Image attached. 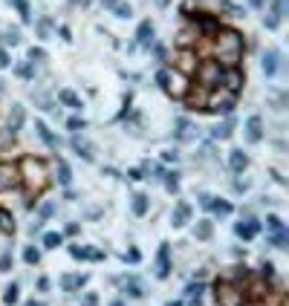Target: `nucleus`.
<instances>
[{"mask_svg":"<svg viewBox=\"0 0 289 306\" xmlns=\"http://www.w3.org/2000/svg\"><path fill=\"white\" fill-rule=\"evenodd\" d=\"M214 52H217V64L220 66H237L240 55H243V38L240 32L234 29H223L217 35V44H214Z\"/></svg>","mask_w":289,"mask_h":306,"instance_id":"f257e3e1","label":"nucleus"},{"mask_svg":"<svg viewBox=\"0 0 289 306\" xmlns=\"http://www.w3.org/2000/svg\"><path fill=\"white\" fill-rule=\"evenodd\" d=\"M214 298H217V306H243L246 304L243 289H240L237 283H228V280H217Z\"/></svg>","mask_w":289,"mask_h":306,"instance_id":"f03ea898","label":"nucleus"},{"mask_svg":"<svg viewBox=\"0 0 289 306\" xmlns=\"http://www.w3.org/2000/svg\"><path fill=\"white\" fill-rule=\"evenodd\" d=\"M220 78H223V66L217 61H202L197 66V84L202 90H214L220 87Z\"/></svg>","mask_w":289,"mask_h":306,"instance_id":"7ed1b4c3","label":"nucleus"},{"mask_svg":"<svg viewBox=\"0 0 289 306\" xmlns=\"http://www.w3.org/2000/svg\"><path fill=\"white\" fill-rule=\"evenodd\" d=\"M21 168L26 171V182L32 185V188H44V185H46V165H44L41 159L26 156V159L21 162Z\"/></svg>","mask_w":289,"mask_h":306,"instance_id":"20e7f679","label":"nucleus"},{"mask_svg":"<svg viewBox=\"0 0 289 306\" xmlns=\"http://www.w3.org/2000/svg\"><path fill=\"white\" fill-rule=\"evenodd\" d=\"M266 228H269V243L275 248H287L289 234L284 228V222H281V217H266Z\"/></svg>","mask_w":289,"mask_h":306,"instance_id":"39448f33","label":"nucleus"},{"mask_svg":"<svg viewBox=\"0 0 289 306\" xmlns=\"http://www.w3.org/2000/svg\"><path fill=\"white\" fill-rule=\"evenodd\" d=\"M21 185V168L12 162H0V191H12Z\"/></svg>","mask_w":289,"mask_h":306,"instance_id":"423d86ee","label":"nucleus"},{"mask_svg":"<svg viewBox=\"0 0 289 306\" xmlns=\"http://www.w3.org/2000/svg\"><path fill=\"white\" fill-rule=\"evenodd\" d=\"M200 205H202V208H208V211H214L217 217H228V214H231V205H228L225 199L211 197V194H200Z\"/></svg>","mask_w":289,"mask_h":306,"instance_id":"0eeeda50","label":"nucleus"},{"mask_svg":"<svg viewBox=\"0 0 289 306\" xmlns=\"http://www.w3.org/2000/svg\"><path fill=\"white\" fill-rule=\"evenodd\" d=\"M234 98H237V95H231L228 90H225V95H211L208 104H205V110H220V113L228 116V113L234 110Z\"/></svg>","mask_w":289,"mask_h":306,"instance_id":"6e6552de","label":"nucleus"},{"mask_svg":"<svg viewBox=\"0 0 289 306\" xmlns=\"http://www.w3.org/2000/svg\"><path fill=\"white\" fill-rule=\"evenodd\" d=\"M220 84H223L225 90L231 92V95H237V92H240V87H243V75H240V69H234V66L223 69V78H220Z\"/></svg>","mask_w":289,"mask_h":306,"instance_id":"1a4fd4ad","label":"nucleus"},{"mask_svg":"<svg viewBox=\"0 0 289 306\" xmlns=\"http://www.w3.org/2000/svg\"><path fill=\"white\" fill-rule=\"evenodd\" d=\"M171 275V245L162 243L159 245V254H156V277H165Z\"/></svg>","mask_w":289,"mask_h":306,"instance_id":"9d476101","label":"nucleus"},{"mask_svg":"<svg viewBox=\"0 0 289 306\" xmlns=\"http://www.w3.org/2000/svg\"><path fill=\"white\" fill-rule=\"evenodd\" d=\"M188 219H191V205H188L185 199H179L177 208H174V214H171V225H174V228H182Z\"/></svg>","mask_w":289,"mask_h":306,"instance_id":"9b49d317","label":"nucleus"},{"mask_svg":"<svg viewBox=\"0 0 289 306\" xmlns=\"http://www.w3.org/2000/svg\"><path fill=\"white\" fill-rule=\"evenodd\" d=\"M69 254L75 260H104V251L90 248V245H69Z\"/></svg>","mask_w":289,"mask_h":306,"instance_id":"f8f14e48","label":"nucleus"},{"mask_svg":"<svg viewBox=\"0 0 289 306\" xmlns=\"http://www.w3.org/2000/svg\"><path fill=\"white\" fill-rule=\"evenodd\" d=\"M234 231H237V237L252 240V237H257V231H260V222H257V219H240V222L234 225Z\"/></svg>","mask_w":289,"mask_h":306,"instance_id":"ddd939ff","label":"nucleus"},{"mask_svg":"<svg viewBox=\"0 0 289 306\" xmlns=\"http://www.w3.org/2000/svg\"><path fill=\"white\" fill-rule=\"evenodd\" d=\"M246 139H249L252 145L263 139V119H260V116H252V119L246 122Z\"/></svg>","mask_w":289,"mask_h":306,"instance_id":"4468645a","label":"nucleus"},{"mask_svg":"<svg viewBox=\"0 0 289 306\" xmlns=\"http://www.w3.org/2000/svg\"><path fill=\"white\" fill-rule=\"evenodd\" d=\"M23 119H26L23 107H21V104H12V113H9V127H6V130H9V133L15 136V133H18V130L23 127Z\"/></svg>","mask_w":289,"mask_h":306,"instance_id":"2eb2a0df","label":"nucleus"},{"mask_svg":"<svg viewBox=\"0 0 289 306\" xmlns=\"http://www.w3.org/2000/svg\"><path fill=\"white\" fill-rule=\"evenodd\" d=\"M228 165H231L234 174H243V171L249 168V156H246L243 151H231L228 153Z\"/></svg>","mask_w":289,"mask_h":306,"instance_id":"dca6fc26","label":"nucleus"},{"mask_svg":"<svg viewBox=\"0 0 289 306\" xmlns=\"http://www.w3.org/2000/svg\"><path fill=\"white\" fill-rule=\"evenodd\" d=\"M84 283H87V275H64V277H61L64 292H78Z\"/></svg>","mask_w":289,"mask_h":306,"instance_id":"f3484780","label":"nucleus"},{"mask_svg":"<svg viewBox=\"0 0 289 306\" xmlns=\"http://www.w3.org/2000/svg\"><path fill=\"white\" fill-rule=\"evenodd\" d=\"M35 130H38V136H41V139H44L49 148H55V151H58V145H61V142H58V136H52V130H49L46 124L38 122V124H35Z\"/></svg>","mask_w":289,"mask_h":306,"instance_id":"a211bd4d","label":"nucleus"},{"mask_svg":"<svg viewBox=\"0 0 289 306\" xmlns=\"http://www.w3.org/2000/svg\"><path fill=\"white\" fill-rule=\"evenodd\" d=\"M151 38H154V23L151 21H142L139 23V32H136V44H151Z\"/></svg>","mask_w":289,"mask_h":306,"instance_id":"6ab92c4d","label":"nucleus"},{"mask_svg":"<svg viewBox=\"0 0 289 306\" xmlns=\"http://www.w3.org/2000/svg\"><path fill=\"white\" fill-rule=\"evenodd\" d=\"M278 61H281V55H278L275 49H269V52L263 55V72H266V75H275V72H278Z\"/></svg>","mask_w":289,"mask_h":306,"instance_id":"aec40b11","label":"nucleus"},{"mask_svg":"<svg viewBox=\"0 0 289 306\" xmlns=\"http://www.w3.org/2000/svg\"><path fill=\"white\" fill-rule=\"evenodd\" d=\"M58 101L67 104V107H72V110H81V98H78L72 90H58Z\"/></svg>","mask_w":289,"mask_h":306,"instance_id":"412c9836","label":"nucleus"},{"mask_svg":"<svg viewBox=\"0 0 289 306\" xmlns=\"http://www.w3.org/2000/svg\"><path fill=\"white\" fill-rule=\"evenodd\" d=\"M72 151L78 153V156H84L87 162H93V145H90V142H84V139H72Z\"/></svg>","mask_w":289,"mask_h":306,"instance_id":"4be33fe9","label":"nucleus"},{"mask_svg":"<svg viewBox=\"0 0 289 306\" xmlns=\"http://www.w3.org/2000/svg\"><path fill=\"white\" fill-rule=\"evenodd\" d=\"M122 286H125V292H128L130 298H142V295H145V289H142V283H139L136 277H125Z\"/></svg>","mask_w":289,"mask_h":306,"instance_id":"5701e85b","label":"nucleus"},{"mask_svg":"<svg viewBox=\"0 0 289 306\" xmlns=\"http://www.w3.org/2000/svg\"><path fill=\"white\" fill-rule=\"evenodd\" d=\"M148 205H151V202H148V197H145V194H136L130 208H133V214H136V217H145V214H148Z\"/></svg>","mask_w":289,"mask_h":306,"instance_id":"b1692460","label":"nucleus"},{"mask_svg":"<svg viewBox=\"0 0 289 306\" xmlns=\"http://www.w3.org/2000/svg\"><path fill=\"white\" fill-rule=\"evenodd\" d=\"M211 231H214V225H211V219H200V222H197V228H194V234H197V240H208V237H211Z\"/></svg>","mask_w":289,"mask_h":306,"instance_id":"393cba45","label":"nucleus"},{"mask_svg":"<svg viewBox=\"0 0 289 306\" xmlns=\"http://www.w3.org/2000/svg\"><path fill=\"white\" fill-rule=\"evenodd\" d=\"M191 136H194V124L185 122V119H179V122H177V139L185 142V139H191Z\"/></svg>","mask_w":289,"mask_h":306,"instance_id":"a878e982","label":"nucleus"},{"mask_svg":"<svg viewBox=\"0 0 289 306\" xmlns=\"http://www.w3.org/2000/svg\"><path fill=\"white\" fill-rule=\"evenodd\" d=\"M231 130H234V122L228 119V122L217 124V127L211 130V136H214V139H228V136H231Z\"/></svg>","mask_w":289,"mask_h":306,"instance_id":"bb28decb","label":"nucleus"},{"mask_svg":"<svg viewBox=\"0 0 289 306\" xmlns=\"http://www.w3.org/2000/svg\"><path fill=\"white\" fill-rule=\"evenodd\" d=\"M12 231H15V219H12L9 211L0 208V234H12Z\"/></svg>","mask_w":289,"mask_h":306,"instance_id":"cd10ccee","label":"nucleus"},{"mask_svg":"<svg viewBox=\"0 0 289 306\" xmlns=\"http://www.w3.org/2000/svg\"><path fill=\"white\" fill-rule=\"evenodd\" d=\"M0 41H3L6 46H9V44L18 46V44H21V29H3L0 32Z\"/></svg>","mask_w":289,"mask_h":306,"instance_id":"c85d7f7f","label":"nucleus"},{"mask_svg":"<svg viewBox=\"0 0 289 306\" xmlns=\"http://www.w3.org/2000/svg\"><path fill=\"white\" fill-rule=\"evenodd\" d=\"M58 182L64 185V188L72 182V171H69V165H67V162H61V159H58Z\"/></svg>","mask_w":289,"mask_h":306,"instance_id":"c756f323","label":"nucleus"},{"mask_svg":"<svg viewBox=\"0 0 289 306\" xmlns=\"http://www.w3.org/2000/svg\"><path fill=\"white\" fill-rule=\"evenodd\" d=\"M185 295H188V301H191V306H200V295H202V283H191V286L185 289Z\"/></svg>","mask_w":289,"mask_h":306,"instance_id":"7c9ffc66","label":"nucleus"},{"mask_svg":"<svg viewBox=\"0 0 289 306\" xmlns=\"http://www.w3.org/2000/svg\"><path fill=\"white\" fill-rule=\"evenodd\" d=\"M61 243H64V237H61L58 231H49V234H44V248H58Z\"/></svg>","mask_w":289,"mask_h":306,"instance_id":"2f4dec72","label":"nucleus"},{"mask_svg":"<svg viewBox=\"0 0 289 306\" xmlns=\"http://www.w3.org/2000/svg\"><path fill=\"white\" fill-rule=\"evenodd\" d=\"M12 6H15V9L21 12V18H23L26 23L32 21V12H29V3H26V0H12Z\"/></svg>","mask_w":289,"mask_h":306,"instance_id":"473e14b6","label":"nucleus"},{"mask_svg":"<svg viewBox=\"0 0 289 306\" xmlns=\"http://www.w3.org/2000/svg\"><path fill=\"white\" fill-rule=\"evenodd\" d=\"M197 21H200V29L205 32V35H211V32L217 29V21H214V18H200V15H197Z\"/></svg>","mask_w":289,"mask_h":306,"instance_id":"72a5a7b5","label":"nucleus"},{"mask_svg":"<svg viewBox=\"0 0 289 306\" xmlns=\"http://www.w3.org/2000/svg\"><path fill=\"white\" fill-rule=\"evenodd\" d=\"M23 260H26V263H29V266H35V263H38V260H41V251H38V248H32V245H29V248H26V251H23Z\"/></svg>","mask_w":289,"mask_h":306,"instance_id":"f704fd0d","label":"nucleus"},{"mask_svg":"<svg viewBox=\"0 0 289 306\" xmlns=\"http://www.w3.org/2000/svg\"><path fill=\"white\" fill-rule=\"evenodd\" d=\"M18 298H21V295H18V286H9V289H6V295H3V301H6L9 306L18 304Z\"/></svg>","mask_w":289,"mask_h":306,"instance_id":"c9c22d12","label":"nucleus"},{"mask_svg":"<svg viewBox=\"0 0 289 306\" xmlns=\"http://www.w3.org/2000/svg\"><path fill=\"white\" fill-rule=\"evenodd\" d=\"M113 12H116V18H130V15H133V9H130L128 3H116Z\"/></svg>","mask_w":289,"mask_h":306,"instance_id":"e433bc0d","label":"nucleus"},{"mask_svg":"<svg viewBox=\"0 0 289 306\" xmlns=\"http://www.w3.org/2000/svg\"><path fill=\"white\" fill-rule=\"evenodd\" d=\"M49 32H52V21L44 18V21L38 23V35H41V38H49Z\"/></svg>","mask_w":289,"mask_h":306,"instance_id":"4c0bfd02","label":"nucleus"},{"mask_svg":"<svg viewBox=\"0 0 289 306\" xmlns=\"http://www.w3.org/2000/svg\"><path fill=\"white\" fill-rule=\"evenodd\" d=\"M67 127H69V130H72V133H78V130H84V127H87V124H84V119H81V116H72V119H69V122H67Z\"/></svg>","mask_w":289,"mask_h":306,"instance_id":"58836bf2","label":"nucleus"},{"mask_svg":"<svg viewBox=\"0 0 289 306\" xmlns=\"http://www.w3.org/2000/svg\"><path fill=\"white\" fill-rule=\"evenodd\" d=\"M263 23H266V29H278L281 26V18L275 12H269V18H263Z\"/></svg>","mask_w":289,"mask_h":306,"instance_id":"ea45409f","label":"nucleus"},{"mask_svg":"<svg viewBox=\"0 0 289 306\" xmlns=\"http://www.w3.org/2000/svg\"><path fill=\"white\" fill-rule=\"evenodd\" d=\"M162 176H165V185H168L171 191H177V188H179V176H177V174H162Z\"/></svg>","mask_w":289,"mask_h":306,"instance_id":"a19ab883","label":"nucleus"},{"mask_svg":"<svg viewBox=\"0 0 289 306\" xmlns=\"http://www.w3.org/2000/svg\"><path fill=\"white\" fill-rule=\"evenodd\" d=\"M81 306H98V295L96 292H87V295L81 298Z\"/></svg>","mask_w":289,"mask_h":306,"instance_id":"79ce46f5","label":"nucleus"},{"mask_svg":"<svg viewBox=\"0 0 289 306\" xmlns=\"http://www.w3.org/2000/svg\"><path fill=\"white\" fill-rule=\"evenodd\" d=\"M18 75H21V78H32L35 72H32V66H29V64H18Z\"/></svg>","mask_w":289,"mask_h":306,"instance_id":"37998d69","label":"nucleus"},{"mask_svg":"<svg viewBox=\"0 0 289 306\" xmlns=\"http://www.w3.org/2000/svg\"><path fill=\"white\" fill-rule=\"evenodd\" d=\"M44 58H46V52H44V49H29V61H44Z\"/></svg>","mask_w":289,"mask_h":306,"instance_id":"c03bdc74","label":"nucleus"},{"mask_svg":"<svg viewBox=\"0 0 289 306\" xmlns=\"http://www.w3.org/2000/svg\"><path fill=\"white\" fill-rule=\"evenodd\" d=\"M260 275H263L266 280H269V277L275 275V266H272V263H263V266H260Z\"/></svg>","mask_w":289,"mask_h":306,"instance_id":"a18cd8bd","label":"nucleus"},{"mask_svg":"<svg viewBox=\"0 0 289 306\" xmlns=\"http://www.w3.org/2000/svg\"><path fill=\"white\" fill-rule=\"evenodd\" d=\"M9 266H12V254H3L0 257V272H9Z\"/></svg>","mask_w":289,"mask_h":306,"instance_id":"49530a36","label":"nucleus"},{"mask_svg":"<svg viewBox=\"0 0 289 306\" xmlns=\"http://www.w3.org/2000/svg\"><path fill=\"white\" fill-rule=\"evenodd\" d=\"M52 211H55V205H52V202H46V205L41 208V219H46V217H52Z\"/></svg>","mask_w":289,"mask_h":306,"instance_id":"de8ad7c7","label":"nucleus"},{"mask_svg":"<svg viewBox=\"0 0 289 306\" xmlns=\"http://www.w3.org/2000/svg\"><path fill=\"white\" fill-rule=\"evenodd\" d=\"M125 260H130V263H136V260H139V251H136V248H130L128 254H125Z\"/></svg>","mask_w":289,"mask_h":306,"instance_id":"09e8293b","label":"nucleus"},{"mask_svg":"<svg viewBox=\"0 0 289 306\" xmlns=\"http://www.w3.org/2000/svg\"><path fill=\"white\" fill-rule=\"evenodd\" d=\"M3 66H9V55H6V49H0V69Z\"/></svg>","mask_w":289,"mask_h":306,"instance_id":"8fccbe9b","label":"nucleus"},{"mask_svg":"<svg viewBox=\"0 0 289 306\" xmlns=\"http://www.w3.org/2000/svg\"><path fill=\"white\" fill-rule=\"evenodd\" d=\"M38 289H41V292H46V289H49V280H46V277H41V280H38Z\"/></svg>","mask_w":289,"mask_h":306,"instance_id":"3c124183","label":"nucleus"},{"mask_svg":"<svg viewBox=\"0 0 289 306\" xmlns=\"http://www.w3.org/2000/svg\"><path fill=\"white\" fill-rule=\"evenodd\" d=\"M162 156H165V162H177V153H174V151H165Z\"/></svg>","mask_w":289,"mask_h":306,"instance_id":"603ef678","label":"nucleus"},{"mask_svg":"<svg viewBox=\"0 0 289 306\" xmlns=\"http://www.w3.org/2000/svg\"><path fill=\"white\" fill-rule=\"evenodd\" d=\"M67 234H78V222H69L67 225Z\"/></svg>","mask_w":289,"mask_h":306,"instance_id":"864d4df0","label":"nucleus"},{"mask_svg":"<svg viewBox=\"0 0 289 306\" xmlns=\"http://www.w3.org/2000/svg\"><path fill=\"white\" fill-rule=\"evenodd\" d=\"M128 176H130V179H142V171H139V168H133Z\"/></svg>","mask_w":289,"mask_h":306,"instance_id":"5fc2aeb1","label":"nucleus"},{"mask_svg":"<svg viewBox=\"0 0 289 306\" xmlns=\"http://www.w3.org/2000/svg\"><path fill=\"white\" fill-rule=\"evenodd\" d=\"M234 188H237V191H246V188H249V182H243V179H237V182H234Z\"/></svg>","mask_w":289,"mask_h":306,"instance_id":"6e6d98bb","label":"nucleus"},{"mask_svg":"<svg viewBox=\"0 0 289 306\" xmlns=\"http://www.w3.org/2000/svg\"><path fill=\"white\" fill-rule=\"evenodd\" d=\"M101 3H104V6H107V9H113V6H116V3H119V0H101Z\"/></svg>","mask_w":289,"mask_h":306,"instance_id":"4d7b16f0","label":"nucleus"},{"mask_svg":"<svg viewBox=\"0 0 289 306\" xmlns=\"http://www.w3.org/2000/svg\"><path fill=\"white\" fill-rule=\"evenodd\" d=\"M26 306H46V304H41V301H29Z\"/></svg>","mask_w":289,"mask_h":306,"instance_id":"13d9d810","label":"nucleus"},{"mask_svg":"<svg viewBox=\"0 0 289 306\" xmlns=\"http://www.w3.org/2000/svg\"><path fill=\"white\" fill-rule=\"evenodd\" d=\"M110 306H128V304H125V301H113Z\"/></svg>","mask_w":289,"mask_h":306,"instance_id":"bf43d9fd","label":"nucleus"},{"mask_svg":"<svg viewBox=\"0 0 289 306\" xmlns=\"http://www.w3.org/2000/svg\"><path fill=\"white\" fill-rule=\"evenodd\" d=\"M243 306H263L260 301H252V304H243Z\"/></svg>","mask_w":289,"mask_h":306,"instance_id":"052dcab7","label":"nucleus"},{"mask_svg":"<svg viewBox=\"0 0 289 306\" xmlns=\"http://www.w3.org/2000/svg\"><path fill=\"white\" fill-rule=\"evenodd\" d=\"M156 3H159V6H168V3H171V0H156Z\"/></svg>","mask_w":289,"mask_h":306,"instance_id":"680f3d73","label":"nucleus"},{"mask_svg":"<svg viewBox=\"0 0 289 306\" xmlns=\"http://www.w3.org/2000/svg\"><path fill=\"white\" fill-rule=\"evenodd\" d=\"M168 306H182V304H179V301H171V304H168Z\"/></svg>","mask_w":289,"mask_h":306,"instance_id":"e2e57ef3","label":"nucleus"},{"mask_svg":"<svg viewBox=\"0 0 289 306\" xmlns=\"http://www.w3.org/2000/svg\"><path fill=\"white\" fill-rule=\"evenodd\" d=\"M0 92H3V81H0Z\"/></svg>","mask_w":289,"mask_h":306,"instance_id":"0e129e2a","label":"nucleus"}]
</instances>
